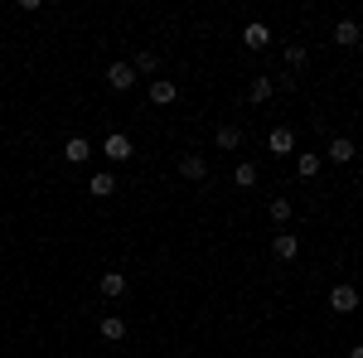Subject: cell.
<instances>
[{
	"instance_id": "obj_1",
	"label": "cell",
	"mask_w": 363,
	"mask_h": 358,
	"mask_svg": "<svg viewBox=\"0 0 363 358\" xmlns=\"http://www.w3.org/2000/svg\"><path fill=\"white\" fill-rule=\"evenodd\" d=\"M179 174L184 179H208V155H199V150H189V155H179Z\"/></svg>"
},
{
	"instance_id": "obj_4",
	"label": "cell",
	"mask_w": 363,
	"mask_h": 358,
	"mask_svg": "<svg viewBox=\"0 0 363 358\" xmlns=\"http://www.w3.org/2000/svg\"><path fill=\"white\" fill-rule=\"evenodd\" d=\"M174 97H179V83H174V78H155V83H150V102H155V107H169Z\"/></svg>"
},
{
	"instance_id": "obj_18",
	"label": "cell",
	"mask_w": 363,
	"mask_h": 358,
	"mask_svg": "<svg viewBox=\"0 0 363 358\" xmlns=\"http://www.w3.org/2000/svg\"><path fill=\"white\" fill-rule=\"evenodd\" d=\"M233 179H238V189H252V184H257V165H252V160H242V165L233 169Z\"/></svg>"
},
{
	"instance_id": "obj_16",
	"label": "cell",
	"mask_w": 363,
	"mask_h": 358,
	"mask_svg": "<svg viewBox=\"0 0 363 358\" xmlns=\"http://www.w3.org/2000/svg\"><path fill=\"white\" fill-rule=\"evenodd\" d=\"M242 145V131L238 126H218V150H238Z\"/></svg>"
},
{
	"instance_id": "obj_15",
	"label": "cell",
	"mask_w": 363,
	"mask_h": 358,
	"mask_svg": "<svg viewBox=\"0 0 363 358\" xmlns=\"http://www.w3.org/2000/svg\"><path fill=\"white\" fill-rule=\"evenodd\" d=\"M102 339H126V320H121V315H102Z\"/></svg>"
},
{
	"instance_id": "obj_6",
	"label": "cell",
	"mask_w": 363,
	"mask_h": 358,
	"mask_svg": "<svg viewBox=\"0 0 363 358\" xmlns=\"http://www.w3.org/2000/svg\"><path fill=\"white\" fill-rule=\"evenodd\" d=\"M354 305H359V291H354V286H335V291H330V310H339V315H349Z\"/></svg>"
},
{
	"instance_id": "obj_20",
	"label": "cell",
	"mask_w": 363,
	"mask_h": 358,
	"mask_svg": "<svg viewBox=\"0 0 363 358\" xmlns=\"http://www.w3.org/2000/svg\"><path fill=\"white\" fill-rule=\"evenodd\" d=\"M267 213H272V223H291V198H272Z\"/></svg>"
},
{
	"instance_id": "obj_10",
	"label": "cell",
	"mask_w": 363,
	"mask_h": 358,
	"mask_svg": "<svg viewBox=\"0 0 363 358\" xmlns=\"http://www.w3.org/2000/svg\"><path fill=\"white\" fill-rule=\"evenodd\" d=\"M272 92H277V83H272V78H252L247 102H252V107H262V102H272Z\"/></svg>"
},
{
	"instance_id": "obj_9",
	"label": "cell",
	"mask_w": 363,
	"mask_h": 358,
	"mask_svg": "<svg viewBox=\"0 0 363 358\" xmlns=\"http://www.w3.org/2000/svg\"><path fill=\"white\" fill-rule=\"evenodd\" d=\"M87 155H92V145H87L83 136H68V145H63V160H68V165H83Z\"/></svg>"
},
{
	"instance_id": "obj_13",
	"label": "cell",
	"mask_w": 363,
	"mask_h": 358,
	"mask_svg": "<svg viewBox=\"0 0 363 358\" xmlns=\"http://www.w3.org/2000/svg\"><path fill=\"white\" fill-rule=\"evenodd\" d=\"M102 296H107V301L126 296V276H121V272H102Z\"/></svg>"
},
{
	"instance_id": "obj_14",
	"label": "cell",
	"mask_w": 363,
	"mask_h": 358,
	"mask_svg": "<svg viewBox=\"0 0 363 358\" xmlns=\"http://www.w3.org/2000/svg\"><path fill=\"white\" fill-rule=\"evenodd\" d=\"M330 160H335V165H349V160H354V140H349V136L330 140Z\"/></svg>"
},
{
	"instance_id": "obj_3",
	"label": "cell",
	"mask_w": 363,
	"mask_h": 358,
	"mask_svg": "<svg viewBox=\"0 0 363 358\" xmlns=\"http://www.w3.org/2000/svg\"><path fill=\"white\" fill-rule=\"evenodd\" d=\"M131 83H136V68H131V63H112V68H107V87H112V92H126Z\"/></svg>"
},
{
	"instance_id": "obj_5",
	"label": "cell",
	"mask_w": 363,
	"mask_h": 358,
	"mask_svg": "<svg viewBox=\"0 0 363 358\" xmlns=\"http://www.w3.org/2000/svg\"><path fill=\"white\" fill-rule=\"evenodd\" d=\"M242 44L247 49H267L272 44V29L262 25V20H252V25H242Z\"/></svg>"
},
{
	"instance_id": "obj_12",
	"label": "cell",
	"mask_w": 363,
	"mask_h": 358,
	"mask_svg": "<svg viewBox=\"0 0 363 358\" xmlns=\"http://www.w3.org/2000/svg\"><path fill=\"white\" fill-rule=\"evenodd\" d=\"M87 194H97V198H107V194H116V179L107 174V169H97V174L87 179Z\"/></svg>"
},
{
	"instance_id": "obj_8",
	"label": "cell",
	"mask_w": 363,
	"mask_h": 358,
	"mask_svg": "<svg viewBox=\"0 0 363 358\" xmlns=\"http://www.w3.org/2000/svg\"><path fill=\"white\" fill-rule=\"evenodd\" d=\"M272 252H277L281 262H296V252H301V237H296V233H277V242H272Z\"/></svg>"
},
{
	"instance_id": "obj_21",
	"label": "cell",
	"mask_w": 363,
	"mask_h": 358,
	"mask_svg": "<svg viewBox=\"0 0 363 358\" xmlns=\"http://www.w3.org/2000/svg\"><path fill=\"white\" fill-rule=\"evenodd\" d=\"M306 44H291V49H286V63H291V73H296V68H306Z\"/></svg>"
},
{
	"instance_id": "obj_7",
	"label": "cell",
	"mask_w": 363,
	"mask_h": 358,
	"mask_svg": "<svg viewBox=\"0 0 363 358\" xmlns=\"http://www.w3.org/2000/svg\"><path fill=\"white\" fill-rule=\"evenodd\" d=\"M267 145H272L277 155H291V150H296V131H291V126H272V136H267Z\"/></svg>"
},
{
	"instance_id": "obj_17",
	"label": "cell",
	"mask_w": 363,
	"mask_h": 358,
	"mask_svg": "<svg viewBox=\"0 0 363 358\" xmlns=\"http://www.w3.org/2000/svg\"><path fill=\"white\" fill-rule=\"evenodd\" d=\"M296 174L301 179H315L320 174V155H296Z\"/></svg>"
},
{
	"instance_id": "obj_2",
	"label": "cell",
	"mask_w": 363,
	"mask_h": 358,
	"mask_svg": "<svg viewBox=\"0 0 363 358\" xmlns=\"http://www.w3.org/2000/svg\"><path fill=\"white\" fill-rule=\"evenodd\" d=\"M102 150H107V160H131V155H136L131 136H121V131H112V136L102 140Z\"/></svg>"
},
{
	"instance_id": "obj_19",
	"label": "cell",
	"mask_w": 363,
	"mask_h": 358,
	"mask_svg": "<svg viewBox=\"0 0 363 358\" xmlns=\"http://www.w3.org/2000/svg\"><path fill=\"white\" fill-rule=\"evenodd\" d=\"M155 63H160V58L150 54V49H140V54L131 58V68H136V78H140V73H155Z\"/></svg>"
},
{
	"instance_id": "obj_11",
	"label": "cell",
	"mask_w": 363,
	"mask_h": 358,
	"mask_svg": "<svg viewBox=\"0 0 363 358\" xmlns=\"http://www.w3.org/2000/svg\"><path fill=\"white\" fill-rule=\"evenodd\" d=\"M335 44L339 49H354V44H359V25H354V20H339L335 25Z\"/></svg>"
}]
</instances>
